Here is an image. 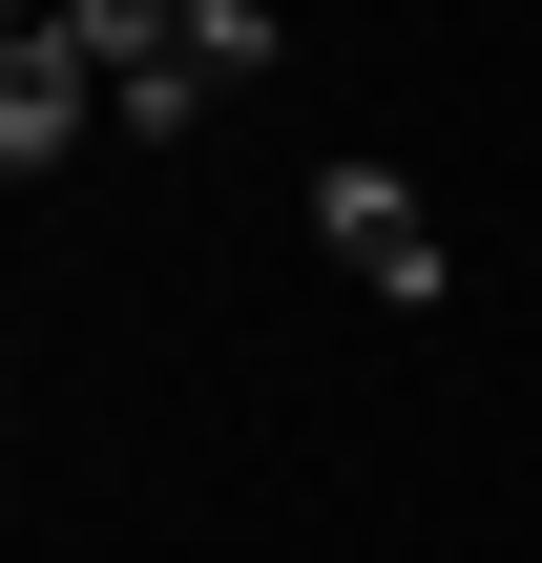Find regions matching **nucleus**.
Masks as SVG:
<instances>
[{"mask_svg":"<svg viewBox=\"0 0 542 563\" xmlns=\"http://www.w3.org/2000/svg\"><path fill=\"white\" fill-rule=\"evenodd\" d=\"M84 125H125V104H104V63L63 42V0H42V21L0 42V167H63Z\"/></svg>","mask_w":542,"mask_h":563,"instance_id":"nucleus-1","label":"nucleus"},{"mask_svg":"<svg viewBox=\"0 0 542 563\" xmlns=\"http://www.w3.org/2000/svg\"><path fill=\"white\" fill-rule=\"evenodd\" d=\"M313 230H334V272H376L397 313H439V230H418L397 167H313Z\"/></svg>","mask_w":542,"mask_h":563,"instance_id":"nucleus-2","label":"nucleus"}]
</instances>
